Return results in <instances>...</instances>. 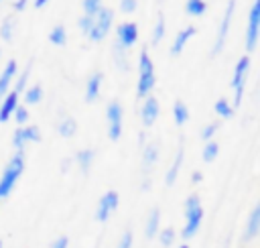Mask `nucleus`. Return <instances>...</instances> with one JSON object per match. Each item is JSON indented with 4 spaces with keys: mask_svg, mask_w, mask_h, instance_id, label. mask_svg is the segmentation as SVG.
Returning <instances> with one entry per match:
<instances>
[{
    "mask_svg": "<svg viewBox=\"0 0 260 248\" xmlns=\"http://www.w3.org/2000/svg\"><path fill=\"white\" fill-rule=\"evenodd\" d=\"M22 171H24V150H14L12 159L8 161V165L4 167V171L0 175V201L12 193Z\"/></svg>",
    "mask_w": 260,
    "mask_h": 248,
    "instance_id": "nucleus-1",
    "label": "nucleus"
},
{
    "mask_svg": "<svg viewBox=\"0 0 260 248\" xmlns=\"http://www.w3.org/2000/svg\"><path fill=\"white\" fill-rule=\"evenodd\" d=\"M154 83H156V75H154V63H152V57L146 49L140 51L138 55V83H136V98L142 100L146 98L152 89H154Z\"/></svg>",
    "mask_w": 260,
    "mask_h": 248,
    "instance_id": "nucleus-2",
    "label": "nucleus"
},
{
    "mask_svg": "<svg viewBox=\"0 0 260 248\" xmlns=\"http://www.w3.org/2000/svg\"><path fill=\"white\" fill-rule=\"evenodd\" d=\"M185 226L181 230V238L183 240H191L195 238V234L199 232V226L203 222V207H201V199L199 195H189L185 199Z\"/></svg>",
    "mask_w": 260,
    "mask_h": 248,
    "instance_id": "nucleus-3",
    "label": "nucleus"
},
{
    "mask_svg": "<svg viewBox=\"0 0 260 248\" xmlns=\"http://www.w3.org/2000/svg\"><path fill=\"white\" fill-rule=\"evenodd\" d=\"M112 22H114V10L108 8V6H102L95 14H93V20H91V28L87 30V39L91 43H100L108 37L110 28H112Z\"/></svg>",
    "mask_w": 260,
    "mask_h": 248,
    "instance_id": "nucleus-4",
    "label": "nucleus"
},
{
    "mask_svg": "<svg viewBox=\"0 0 260 248\" xmlns=\"http://www.w3.org/2000/svg\"><path fill=\"white\" fill-rule=\"evenodd\" d=\"M248 71H250V55H242L234 67V75H232V89H234V100L232 106L240 108L242 100H244V87H246V79H248Z\"/></svg>",
    "mask_w": 260,
    "mask_h": 248,
    "instance_id": "nucleus-5",
    "label": "nucleus"
},
{
    "mask_svg": "<svg viewBox=\"0 0 260 248\" xmlns=\"http://www.w3.org/2000/svg\"><path fill=\"white\" fill-rule=\"evenodd\" d=\"M234 12H236V0H228L225 4V10H223V16L219 20V26H217V35H215V43L211 47V53L209 57H217L223 47H225V41H228V35H230V26H232V20H234Z\"/></svg>",
    "mask_w": 260,
    "mask_h": 248,
    "instance_id": "nucleus-6",
    "label": "nucleus"
},
{
    "mask_svg": "<svg viewBox=\"0 0 260 248\" xmlns=\"http://www.w3.org/2000/svg\"><path fill=\"white\" fill-rule=\"evenodd\" d=\"M258 39H260V0H254L248 12V26H246V37H244V45L248 53L256 51Z\"/></svg>",
    "mask_w": 260,
    "mask_h": 248,
    "instance_id": "nucleus-7",
    "label": "nucleus"
},
{
    "mask_svg": "<svg viewBox=\"0 0 260 248\" xmlns=\"http://www.w3.org/2000/svg\"><path fill=\"white\" fill-rule=\"evenodd\" d=\"M106 120H108V138L120 140L122 136V120H124V108L118 100H110L106 106Z\"/></svg>",
    "mask_w": 260,
    "mask_h": 248,
    "instance_id": "nucleus-8",
    "label": "nucleus"
},
{
    "mask_svg": "<svg viewBox=\"0 0 260 248\" xmlns=\"http://www.w3.org/2000/svg\"><path fill=\"white\" fill-rule=\"evenodd\" d=\"M116 43L124 49H132L138 43V24L132 20H124L116 26Z\"/></svg>",
    "mask_w": 260,
    "mask_h": 248,
    "instance_id": "nucleus-9",
    "label": "nucleus"
},
{
    "mask_svg": "<svg viewBox=\"0 0 260 248\" xmlns=\"http://www.w3.org/2000/svg\"><path fill=\"white\" fill-rule=\"evenodd\" d=\"M39 140H41V130L35 124L32 126L22 124V126H18L12 132V146H14V150H24V146L28 142H39Z\"/></svg>",
    "mask_w": 260,
    "mask_h": 248,
    "instance_id": "nucleus-10",
    "label": "nucleus"
},
{
    "mask_svg": "<svg viewBox=\"0 0 260 248\" xmlns=\"http://www.w3.org/2000/svg\"><path fill=\"white\" fill-rule=\"evenodd\" d=\"M118 203H120V195H118V191H106L102 197H100V201H98V205H95V220L98 222H108V218L118 209Z\"/></svg>",
    "mask_w": 260,
    "mask_h": 248,
    "instance_id": "nucleus-11",
    "label": "nucleus"
},
{
    "mask_svg": "<svg viewBox=\"0 0 260 248\" xmlns=\"http://www.w3.org/2000/svg\"><path fill=\"white\" fill-rule=\"evenodd\" d=\"M158 114H160V106H158V100L154 96H146L142 98V106H140V120H142V126L144 128H150L156 120H158Z\"/></svg>",
    "mask_w": 260,
    "mask_h": 248,
    "instance_id": "nucleus-12",
    "label": "nucleus"
},
{
    "mask_svg": "<svg viewBox=\"0 0 260 248\" xmlns=\"http://www.w3.org/2000/svg\"><path fill=\"white\" fill-rule=\"evenodd\" d=\"M195 35H197V28H195L193 24H189V26L181 28V30L175 35V39H173V45H171V57L181 55V53H183V49H185V45H187Z\"/></svg>",
    "mask_w": 260,
    "mask_h": 248,
    "instance_id": "nucleus-13",
    "label": "nucleus"
},
{
    "mask_svg": "<svg viewBox=\"0 0 260 248\" xmlns=\"http://www.w3.org/2000/svg\"><path fill=\"white\" fill-rule=\"evenodd\" d=\"M18 100H20V94H16L14 89H8V91L2 96V100H0V122H2V124L12 118V112H14V108L18 106Z\"/></svg>",
    "mask_w": 260,
    "mask_h": 248,
    "instance_id": "nucleus-14",
    "label": "nucleus"
},
{
    "mask_svg": "<svg viewBox=\"0 0 260 248\" xmlns=\"http://www.w3.org/2000/svg\"><path fill=\"white\" fill-rule=\"evenodd\" d=\"M102 81H104V73H102V71H93V73L87 77V81H85V102H87V104H93V102L100 98Z\"/></svg>",
    "mask_w": 260,
    "mask_h": 248,
    "instance_id": "nucleus-15",
    "label": "nucleus"
},
{
    "mask_svg": "<svg viewBox=\"0 0 260 248\" xmlns=\"http://www.w3.org/2000/svg\"><path fill=\"white\" fill-rule=\"evenodd\" d=\"M158 161V146L154 142H148L142 146V175H150L152 167L156 165Z\"/></svg>",
    "mask_w": 260,
    "mask_h": 248,
    "instance_id": "nucleus-16",
    "label": "nucleus"
},
{
    "mask_svg": "<svg viewBox=\"0 0 260 248\" xmlns=\"http://www.w3.org/2000/svg\"><path fill=\"white\" fill-rule=\"evenodd\" d=\"M16 71H18V65H16L14 59H10V61L4 65V69L0 71V98L10 89V83L14 81Z\"/></svg>",
    "mask_w": 260,
    "mask_h": 248,
    "instance_id": "nucleus-17",
    "label": "nucleus"
},
{
    "mask_svg": "<svg viewBox=\"0 0 260 248\" xmlns=\"http://www.w3.org/2000/svg\"><path fill=\"white\" fill-rule=\"evenodd\" d=\"M258 234H260V205H254V209L250 211L246 230H244V240L246 242H252Z\"/></svg>",
    "mask_w": 260,
    "mask_h": 248,
    "instance_id": "nucleus-18",
    "label": "nucleus"
},
{
    "mask_svg": "<svg viewBox=\"0 0 260 248\" xmlns=\"http://www.w3.org/2000/svg\"><path fill=\"white\" fill-rule=\"evenodd\" d=\"M183 159H185V148H183V144H181V146L177 148V154H175V159H173V163H171L167 175H165V183H167L169 187L175 185V181H177V177H179V171H181V167H183Z\"/></svg>",
    "mask_w": 260,
    "mask_h": 248,
    "instance_id": "nucleus-19",
    "label": "nucleus"
},
{
    "mask_svg": "<svg viewBox=\"0 0 260 248\" xmlns=\"http://www.w3.org/2000/svg\"><path fill=\"white\" fill-rule=\"evenodd\" d=\"M57 132L63 138H73L77 134V122H75V118L73 116H63L57 122Z\"/></svg>",
    "mask_w": 260,
    "mask_h": 248,
    "instance_id": "nucleus-20",
    "label": "nucleus"
},
{
    "mask_svg": "<svg viewBox=\"0 0 260 248\" xmlns=\"http://www.w3.org/2000/svg\"><path fill=\"white\" fill-rule=\"evenodd\" d=\"M93 159H95V152H93L91 148H81V150H77V154H75V163H77V167L81 169V173H85V175L91 171Z\"/></svg>",
    "mask_w": 260,
    "mask_h": 248,
    "instance_id": "nucleus-21",
    "label": "nucleus"
},
{
    "mask_svg": "<svg viewBox=\"0 0 260 248\" xmlns=\"http://www.w3.org/2000/svg\"><path fill=\"white\" fill-rule=\"evenodd\" d=\"M158 230H160V213H158V209H152L146 218V224H144V236L150 240L158 234Z\"/></svg>",
    "mask_w": 260,
    "mask_h": 248,
    "instance_id": "nucleus-22",
    "label": "nucleus"
},
{
    "mask_svg": "<svg viewBox=\"0 0 260 248\" xmlns=\"http://www.w3.org/2000/svg\"><path fill=\"white\" fill-rule=\"evenodd\" d=\"M112 57H114V63H116V67L120 69V71H128V49H124V47H120L118 43H114L112 45Z\"/></svg>",
    "mask_w": 260,
    "mask_h": 248,
    "instance_id": "nucleus-23",
    "label": "nucleus"
},
{
    "mask_svg": "<svg viewBox=\"0 0 260 248\" xmlns=\"http://www.w3.org/2000/svg\"><path fill=\"white\" fill-rule=\"evenodd\" d=\"M20 96H22V100H24L26 106H35V104H39V102L43 100V87H41L39 83H35V85H26L24 91H22Z\"/></svg>",
    "mask_w": 260,
    "mask_h": 248,
    "instance_id": "nucleus-24",
    "label": "nucleus"
},
{
    "mask_svg": "<svg viewBox=\"0 0 260 248\" xmlns=\"http://www.w3.org/2000/svg\"><path fill=\"white\" fill-rule=\"evenodd\" d=\"M173 120L177 126H185L187 120H189V108L183 100H175L173 104Z\"/></svg>",
    "mask_w": 260,
    "mask_h": 248,
    "instance_id": "nucleus-25",
    "label": "nucleus"
},
{
    "mask_svg": "<svg viewBox=\"0 0 260 248\" xmlns=\"http://www.w3.org/2000/svg\"><path fill=\"white\" fill-rule=\"evenodd\" d=\"M14 28H16V20H14V16H4V20H2V24H0V39L4 41V43H10L12 41V37H14Z\"/></svg>",
    "mask_w": 260,
    "mask_h": 248,
    "instance_id": "nucleus-26",
    "label": "nucleus"
},
{
    "mask_svg": "<svg viewBox=\"0 0 260 248\" xmlns=\"http://www.w3.org/2000/svg\"><path fill=\"white\" fill-rule=\"evenodd\" d=\"M165 33H167V20H165V12H158L156 16V22H154V28H152V45H158L162 39H165Z\"/></svg>",
    "mask_w": 260,
    "mask_h": 248,
    "instance_id": "nucleus-27",
    "label": "nucleus"
},
{
    "mask_svg": "<svg viewBox=\"0 0 260 248\" xmlns=\"http://www.w3.org/2000/svg\"><path fill=\"white\" fill-rule=\"evenodd\" d=\"M213 112L219 116V118H232L234 116V112H236V108L232 106V102H228L225 98H219L215 104H213Z\"/></svg>",
    "mask_w": 260,
    "mask_h": 248,
    "instance_id": "nucleus-28",
    "label": "nucleus"
},
{
    "mask_svg": "<svg viewBox=\"0 0 260 248\" xmlns=\"http://www.w3.org/2000/svg\"><path fill=\"white\" fill-rule=\"evenodd\" d=\"M49 41L55 45V47H63L67 43V30L63 24H55L51 30H49Z\"/></svg>",
    "mask_w": 260,
    "mask_h": 248,
    "instance_id": "nucleus-29",
    "label": "nucleus"
},
{
    "mask_svg": "<svg viewBox=\"0 0 260 248\" xmlns=\"http://www.w3.org/2000/svg\"><path fill=\"white\" fill-rule=\"evenodd\" d=\"M217 154H219V144L211 138V140H205V146H203V150H201V159H203V163H213L215 159H217Z\"/></svg>",
    "mask_w": 260,
    "mask_h": 248,
    "instance_id": "nucleus-30",
    "label": "nucleus"
},
{
    "mask_svg": "<svg viewBox=\"0 0 260 248\" xmlns=\"http://www.w3.org/2000/svg\"><path fill=\"white\" fill-rule=\"evenodd\" d=\"M205 10H207L205 0H187L185 2V12L189 16H201V14H205Z\"/></svg>",
    "mask_w": 260,
    "mask_h": 248,
    "instance_id": "nucleus-31",
    "label": "nucleus"
},
{
    "mask_svg": "<svg viewBox=\"0 0 260 248\" xmlns=\"http://www.w3.org/2000/svg\"><path fill=\"white\" fill-rule=\"evenodd\" d=\"M30 67H32V61L22 69V73L16 77V83H14V91L16 94H22L24 91V87L28 85V75H30Z\"/></svg>",
    "mask_w": 260,
    "mask_h": 248,
    "instance_id": "nucleus-32",
    "label": "nucleus"
},
{
    "mask_svg": "<svg viewBox=\"0 0 260 248\" xmlns=\"http://www.w3.org/2000/svg\"><path fill=\"white\" fill-rule=\"evenodd\" d=\"M175 238H177V232H175L173 228H162V230H158V240H160V244H162L165 248H169V246L175 242Z\"/></svg>",
    "mask_w": 260,
    "mask_h": 248,
    "instance_id": "nucleus-33",
    "label": "nucleus"
},
{
    "mask_svg": "<svg viewBox=\"0 0 260 248\" xmlns=\"http://www.w3.org/2000/svg\"><path fill=\"white\" fill-rule=\"evenodd\" d=\"M28 116H30V114H28L26 106H20V104H18V106L14 108V112H12V118L16 120V124H18V126L26 124V122H28Z\"/></svg>",
    "mask_w": 260,
    "mask_h": 248,
    "instance_id": "nucleus-34",
    "label": "nucleus"
},
{
    "mask_svg": "<svg viewBox=\"0 0 260 248\" xmlns=\"http://www.w3.org/2000/svg\"><path fill=\"white\" fill-rule=\"evenodd\" d=\"M81 6H83V14H91L93 16L104 4H102V0H83Z\"/></svg>",
    "mask_w": 260,
    "mask_h": 248,
    "instance_id": "nucleus-35",
    "label": "nucleus"
},
{
    "mask_svg": "<svg viewBox=\"0 0 260 248\" xmlns=\"http://www.w3.org/2000/svg\"><path fill=\"white\" fill-rule=\"evenodd\" d=\"M217 128H219V124H217V122H211V124L203 126V130H201V138H203V140H211V138L215 136Z\"/></svg>",
    "mask_w": 260,
    "mask_h": 248,
    "instance_id": "nucleus-36",
    "label": "nucleus"
},
{
    "mask_svg": "<svg viewBox=\"0 0 260 248\" xmlns=\"http://www.w3.org/2000/svg\"><path fill=\"white\" fill-rule=\"evenodd\" d=\"M132 242H134V236H132V230H124V234L120 236V242H118V248H132Z\"/></svg>",
    "mask_w": 260,
    "mask_h": 248,
    "instance_id": "nucleus-37",
    "label": "nucleus"
},
{
    "mask_svg": "<svg viewBox=\"0 0 260 248\" xmlns=\"http://www.w3.org/2000/svg\"><path fill=\"white\" fill-rule=\"evenodd\" d=\"M91 20H93L91 14H83V16L77 20V26H79V30H81L83 35H87V30L91 28Z\"/></svg>",
    "mask_w": 260,
    "mask_h": 248,
    "instance_id": "nucleus-38",
    "label": "nucleus"
},
{
    "mask_svg": "<svg viewBox=\"0 0 260 248\" xmlns=\"http://www.w3.org/2000/svg\"><path fill=\"white\" fill-rule=\"evenodd\" d=\"M138 8V0H120V10L124 14H132Z\"/></svg>",
    "mask_w": 260,
    "mask_h": 248,
    "instance_id": "nucleus-39",
    "label": "nucleus"
},
{
    "mask_svg": "<svg viewBox=\"0 0 260 248\" xmlns=\"http://www.w3.org/2000/svg\"><path fill=\"white\" fill-rule=\"evenodd\" d=\"M67 246H69L67 236H61V238H57V240L51 244V248H67Z\"/></svg>",
    "mask_w": 260,
    "mask_h": 248,
    "instance_id": "nucleus-40",
    "label": "nucleus"
},
{
    "mask_svg": "<svg viewBox=\"0 0 260 248\" xmlns=\"http://www.w3.org/2000/svg\"><path fill=\"white\" fill-rule=\"evenodd\" d=\"M26 6H28V0H16V2H12V10L14 12H22Z\"/></svg>",
    "mask_w": 260,
    "mask_h": 248,
    "instance_id": "nucleus-41",
    "label": "nucleus"
},
{
    "mask_svg": "<svg viewBox=\"0 0 260 248\" xmlns=\"http://www.w3.org/2000/svg\"><path fill=\"white\" fill-rule=\"evenodd\" d=\"M201 181H203L201 171H193V175H191V183H193V185H197V183H201Z\"/></svg>",
    "mask_w": 260,
    "mask_h": 248,
    "instance_id": "nucleus-42",
    "label": "nucleus"
},
{
    "mask_svg": "<svg viewBox=\"0 0 260 248\" xmlns=\"http://www.w3.org/2000/svg\"><path fill=\"white\" fill-rule=\"evenodd\" d=\"M69 167H71V159H65V161L61 163V171L65 173V171H69Z\"/></svg>",
    "mask_w": 260,
    "mask_h": 248,
    "instance_id": "nucleus-43",
    "label": "nucleus"
},
{
    "mask_svg": "<svg viewBox=\"0 0 260 248\" xmlns=\"http://www.w3.org/2000/svg\"><path fill=\"white\" fill-rule=\"evenodd\" d=\"M47 4H49V0H35V8H39V10L45 8Z\"/></svg>",
    "mask_w": 260,
    "mask_h": 248,
    "instance_id": "nucleus-44",
    "label": "nucleus"
},
{
    "mask_svg": "<svg viewBox=\"0 0 260 248\" xmlns=\"http://www.w3.org/2000/svg\"><path fill=\"white\" fill-rule=\"evenodd\" d=\"M179 248H191V246H189V244H181Z\"/></svg>",
    "mask_w": 260,
    "mask_h": 248,
    "instance_id": "nucleus-45",
    "label": "nucleus"
},
{
    "mask_svg": "<svg viewBox=\"0 0 260 248\" xmlns=\"http://www.w3.org/2000/svg\"><path fill=\"white\" fill-rule=\"evenodd\" d=\"M0 57H2V51H0Z\"/></svg>",
    "mask_w": 260,
    "mask_h": 248,
    "instance_id": "nucleus-46",
    "label": "nucleus"
},
{
    "mask_svg": "<svg viewBox=\"0 0 260 248\" xmlns=\"http://www.w3.org/2000/svg\"><path fill=\"white\" fill-rule=\"evenodd\" d=\"M0 248H2V242H0Z\"/></svg>",
    "mask_w": 260,
    "mask_h": 248,
    "instance_id": "nucleus-47",
    "label": "nucleus"
},
{
    "mask_svg": "<svg viewBox=\"0 0 260 248\" xmlns=\"http://www.w3.org/2000/svg\"><path fill=\"white\" fill-rule=\"evenodd\" d=\"M0 2H4V0H0Z\"/></svg>",
    "mask_w": 260,
    "mask_h": 248,
    "instance_id": "nucleus-48",
    "label": "nucleus"
},
{
    "mask_svg": "<svg viewBox=\"0 0 260 248\" xmlns=\"http://www.w3.org/2000/svg\"><path fill=\"white\" fill-rule=\"evenodd\" d=\"M0 100H2V98H0Z\"/></svg>",
    "mask_w": 260,
    "mask_h": 248,
    "instance_id": "nucleus-49",
    "label": "nucleus"
}]
</instances>
